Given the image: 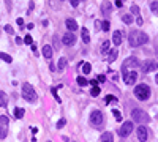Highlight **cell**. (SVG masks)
Segmentation results:
<instances>
[{
  "label": "cell",
  "mask_w": 158,
  "mask_h": 142,
  "mask_svg": "<svg viewBox=\"0 0 158 142\" xmlns=\"http://www.w3.org/2000/svg\"><path fill=\"white\" fill-rule=\"evenodd\" d=\"M128 43H130V46H133V47L142 46V44L149 43V36H147V33H144V32L133 30V32H130V36H128Z\"/></svg>",
  "instance_id": "6da1fadb"
},
{
  "label": "cell",
  "mask_w": 158,
  "mask_h": 142,
  "mask_svg": "<svg viewBox=\"0 0 158 142\" xmlns=\"http://www.w3.org/2000/svg\"><path fill=\"white\" fill-rule=\"evenodd\" d=\"M134 96L137 100H141V101H145V100L150 96V87L145 84H139L134 87Z\"/></svg>",
  "instance_id": "7a4b0ae2"
},
{
  "label": "cell",
  "mask_w": 158,
  "mask_h": 142,
  "mask_svg": "<svg viewBox=\"0 0 158 142\" xmlns=\"http://www.w3.org/2000/svg\"><path fill=\"white\" fill-rule=\"evenodd\" d=\"M22 98L27 100V101H30V103L37 101V93H35L33 87H32L30 84H27V82L22 84Z\"/></svg>",
  "instance_id": "3957f363"
},
{
  "label": "cell",
  "mask_w": 158,
  "mask_h": 142,
  "mask_svg": "<svg viewBox=\"0 0 158 142\" xmlns=\"http://www.w3.org/2000/svg\"><path fill=\"white\" fill-rule=\"evenodd\" d=\"M131 117H133V122H141V123H147L150 122V117H149V114L145 111H142V109H134L133 112H131Z\"/></svg>",
  "instance_id": "277c9868"
},
{
  "label": "cell",
  "mask_w": 158,
  "mask_h": 142,
  "mask_svg": "<svg viewBox=\"0 0 158 142\" xmlns=\"http://www.w3.org/2000/svg\"><path fill=\"white\" fill-rule=\"evenodd\" d=\"M104 123V117L101 114V111H93L90 114V125L95 126V128H100L101 125Z\"/></svg>",
  "instance_id": "5b68a950"
},
{
  "label": "cell",
  "mask_w": 158,
  "mask_h": 142,
  "mask_svg": "<svg viewBox=\"0 0 158 142\" xmlns=\"http://www.w3.org/2000/svg\"><path fill=\"white\" fill-rule=\"evenodd\" d=\"M8 128H10V120L7 115H0V139H5L8 136Z\"/></svg>",
  "instance_id": "8992f818"
},
{
  "label": "cell",
  "mask_w": 158,
  "mask_h": 142,
  "mask_svg": "<svg viewBox=\"0 0 158 142\" xmlns=\"http://www.w3.org/2000/svg\"><path fill=\"white\" fill-rule=\"evenodd\" d=\"M123 71V81L127 85H133L136 84V79H137V73L136 71H128V70H122Z\"/></svg>",
  "instance_id": "52a82bcc"
},
{
  "label": "cell",
  "mask_w": 158,
  "mask_h": 142,
  "mask_svg": "<svg viewBox=\"0 0 158 142\" xmlns=\"http://www.w3.org/2000/svg\"><path fill=\"white\" fill-rule=\"evenodd\" d=\"M131 131H133V122H125L123 125L120 126V131H119V134H120L122 137H127V136L131 134Z\"/></svg>",
  "instance_id": "ba28073f"
},
{
  "label": "cell",
  "mask_w": 158,
  "mask_h": 142,
  "mask_svg": "<svg viewBox=\"0 0 158 142\" xmlns=\"http://www.w3.org/2000/svg\"><path fill=\"white\" fill-rule=\"evenodd\" d=\"M62 43H63V46H73V44L76 43V35L71 33V32H68V33H63Z\"/></svg>",
  "instance_id": "9c48e42d"
},
{
  "label": "cell",
  "mask_w": 158,
  "mask_h": 142,
  "mask_svg": "<svg viewBox=\"0 0 158 142\" xmlns=\"http://www.w3.org/2000/svg\"><path fill=\"white\" fill-rule=\"evenodd\" d=\"M137 139H139V142H145L149 137V129L145 128V126H137Z\"/></svg>",
  "instance_id": "30bf717a"
},
{
  "label": "cell",
  "mask_w": 158,
  "mask_h": 142,
  "mask_svg": "<svg viewBox=\"0 0 158 142\" xmlns=\"http://www.w3.org/2000/svg\"><path fill=\"white\" fill-rule=\"evenodd\" d=\"M130 66H139V60L134 57H130L127 58V60L123 62V65H122V70H128Z\"/></svg>",
  "instance_id": "8fae6325"
},
{
  "label": "cell",
  "mask_w": 158,
  "mask_h": 142,
  "mask_svg": "<svg viewBox=\"0 0 158 142\" xmlns=\"http://www.w3.org/2000/svg\"><path fill=\"white\" fill-rule=\"evenodd\" d=\"M111 11H112V3H111L109 0H104L103 3H101V13H103L104 16H109Z\"/></svg>",
  "instance_id": "7c38bea8"
},
{
  "label": "cell",
  "mask_w": 158,
  "mask_h": 142,
  "mask_svg": "<svg viewBox=\"0 0 158 142\" xmlns=\"http://www.w3.org/2000/svg\"><path fill=\"white\" fill-rule=\"evenodd\" d=\"M112 43H114V46H120V43H122V32L120 30H116L112 33Z\"/></svg>",
  "instance_id": "4fadbf2b"
},
{
  "label": "cell",
  "mask_w": 158,
  "mask_h": 142,
  "mask_svg": "<svg viewBox=\"0 0 158 142\" xmlns=\"http://www.w3.org/2000/svg\"><path fill=\"white\" fill-rule=\"evenodd\" d=\"M153 68H155V65L152 60H147V62L142 63V71H144V73H150V71H153Z\"/></svg>",
  "instance_id": "5bb4252c"
},
{
  "label": "cell",
  "mask_w": 158,
  "mask_h": 142,
  "mask_svg": "<svg viewBox=\"0 0 158 142\" xmlns=\"http://www.w3.org/2000/svg\"><path fill=\"white\" fill-rule=\"evenodd\" d=\"M66 27H68V30L70 32H74L76 29H78V22H76L74 19H71V17H70V19H66Z\"/></svg>",
  "instance_id": "9a60e30c"
},
{
  "label": "cell",
  "mask_w": 158,
  "mask_h": 142,
  "mask_svg": "<svg viewBox=\"0 0 158 142\" xmlns=\"http://www.w3.org/2000/svg\"><path fill=\"white\" fill-rule=\"evenodd\" d=\"M43 55H44V58H49V60L52 58V47L49 44L43 46Z\"/></svg>",
  "instance_id": "2e32d148"
},
{
  "label": "cell",
  "mask_w": 158,
  "mask_h": 142,
  "mask_svg": "<svg viewBox=\"0 0 158 142\" xmlns=\"http://www.w3.org/2000/svg\"><path fill=\"white\" fill-rule=\"evenodd\" d=\"M100 142H114V137H112V133L106 131L104 134H101V139Z\"/></svg>",
  "instance_id": "e0dca14e"
},
{
  "label": "cell",
  "mask_w": 158,
  "mask_h": 142,
  "mask_svg": "<svg viewBox=\"0 0 158 142\" xmlns=\"http://www.w3.org/2000/svg\"><path fill=\"white\" fill-rule=\"evenodd\" d=\"M7 104H8V96H7V93L0 90V107H5Z\"/></svg>",
  "instance_id": "ac0fdd59"
},
{
  "label": "cell",
  "mask_w": 158,
  "mask_h": 142,
  "mask_svg": "<svg viewBox=\"0 0 158 142\" xmlns=\"http://www.w3.org/2000/svg\"><path fill=\"white\" fill-rule=\"evenodd\" d=\"M81 33H82V41L86 44H89V41H90V36H89V30H87L86 27H82V30H81Z\"/></svg>",
  "instance_id": "d6986e66"
},
{
  "label": "cell",
  "mask_w": 158,
  "mask_h": 142,
  "mask_svg": "<svg viewBox=\"0 0 158 142\" xmlns=\"http://www.w3.org/2000/svg\"><path fill=\"white\" fill-rule=\"evenodd\" d=\"M117 55H119V52H117V49H112V51L109 52V55H108V58H106V60L111 63V62H114V60H116V58H117Z\"/></svg>",
  "instance_id": "ffe728a7"
},
{
  "label": "cell",
  "mask_w": 158,
  "mask_h": 142,
  "mask_svg": "<svg viewBox=\"0 0 158 142\" xmlns=\"http://www.w3.org/2000/svg\"><path fill=\"white\" fill-rule=\"evenodd\" d=\"M24 114H25V111L22 107H16V109H14V117H16V118H22V117H24Z\"/></svg>",
  "instance_id": "44dd1931"
},
{
  "label": "cell",
  "mask_w": 158,
  "mask_h": 142,
  "mask_svg": "<svg viewBox=\"0 0 158 142\" xmlns=\"http://www.w3.org/2000/svg\"><path fill=\"white\" fill-rule=\"evenodd\" d=\"M66 68V58H60V60H58V65H57V70L58 71H63Z\"/></svg>",
  "instance_id": "7402d4cb"
},
{
  "label": "cell",
  "mask_w": 158,
  "mask_h": 142,
  "mask_svg": "<svg viewBox=\"0 0 158 142\" xmlns=\"http://www.w3.org/2000/svg\"><path fill=\"white\" fill-rule=\"evenodd\" d=\"M0 58H2L3 62H7V63H11V62H13V57L8 55V54H5V52H0Z\"/></svg>",
  "instance_id": "603a6c76"
},
{
  "label": "cell",
  "mask_w": 158,
  "mask_h": 142,
  "mask_svg": "<svg viewBox=\"0 0 158 142\" xmlns=\"http://www.w3.org/2000/svg\"><path fill=\"white\" fill-rule=\"evenodd\" d=\"M109 47H111V43L109 41H104V43L101 44V54H106V52L109 51Z\"/></svg>",
  "instance_id": "cb8c5ba5"
},
{
  "label": "cell",
  "mask_w": 158,
  "mask_h": 142,
  "mask_svg": "<svg viewBox=\"0 0 158 142\" xmlns=\"http://www.w3.org/2000/svg\"><path fill=\"white\" fill-rule=\"evenodd\" d=\"M90 71H92V65L90 63H82V73L84 74H89Z\"/></svg>",
  "instance_id": "d4e9b609"
},
{
  "label": "cell",
  "mask_w": 158,
  "mask_h": 142,
  "mask_svg": "<svg viewBox=\"0 0 158 142\" xmlns=\"http://www.w3.org/2000/svg\"><path fill=\"white\" fill-rule=\"evenodd\" d=\"M122 21H123V22L128 25V24H131V22H133V17H131V14H123V17H122Z\"/></svg>",
  "instance_id": "484cf974"
},
{
  "label": "cell",
  "mask_w": 158,
  "mask_h": 142,
  "mask_svg": "<svg viewBox=\"0 0 158 142\" xmlns=\"http://www.w3.org/2000/svg\"><path fill=\"white\" fill-rule=\"evenodd\" d=\"M90 95H92V96H98V95H100V87H98V85H93Z\"/></svg>",
  "instance_id": "4316f807"
},
{
  "label": "cell",
  "mask_w": 158,
  "mask_h": 142,
  "mask_svg": "<svg viewBox=\"0 0 158 142\" xmlns=\"http://www.w3.org/2000/svg\"><path fill=\"white\" fill-rule=\"evenodd\" d=\"M78 84L81 85V87H86V85L89 84V82H87V79H86V78H82V76H79V78H78Z\"/></svg>",
  "instance_id": "83f0119b"
},
{
  "label": "cell",
  "mask_w": 158,
  "mask_h": 142,
  "mask_svg": "<svg viewBox=\"0 0 158 142\" xmlns=\"http://www.w3.org/2000/svg\"><path fill=\"white\" fill-rule=\"evenodd\" d=\"M112 114H114V117H116L117 122H122V115H120V112L117 111V109H112Z\"/></svg>",
  "instance_id": "f1b7e54d"
},
{
  "label": "cell",
  "mask_w": 158,
  "mask_h": 142,
  "mask_svg": "<svg viewBox=\"0 0 158 142\" xmlns=\"http://www.w3.org/2000/svg\"><path fill=\"white\" fill-rule=\"evenodd\" d=\"M51 92H52V95H54L55 101H57V103H60V101H62V100H60V96L57 95V88H55V87H52V88H51Z\"/></svg>",
  "instance_id": "f546056e"
},
{
  "label": "cell",
  "mask_w": 158,
  "mask_h": 142,
  "mask_svg": "<svg viewBox=\"0 0 158 142\" xmlns=\"http://www.w3.org/2000/svg\"><path fill=\"white\" fill-rule=\"evenodd\" d=\"M65 125H66V120H65V118H60V120L57 122V125H55V126H57V129H60V128H63Z\"/></svg>",
  "instance_id": "4dcf8cb0"
},
{
  "label": "cell",
  "mask_w": 158,
  "mask_h": 142,
  "mask_svg": "<svg viewBox=\"0 0 158 142\" xmlns=\"http://www.w3.org/2000/svg\"><path fill=\"white\" fill-rule=\"evenodd\" d=\"M150 10H152V13H157V11H158V2H152V3H150Z\"/></svg>",
  "instance_id": "1f68e13d"
},
{
  "label": "cell",
  "mask_w": 158,
  "mask_h": 142,
  "mask_svg": "<svg viewBox=\"0 0 158 142\" xmlns=\"http://www.w3.org/2000/svg\"><path fill=\"white\" fill-rule=\"evenodd\" d=\"M5 32H7V33H10V35H13V33H14L13 27H11L10 24H7V25H5Z\"/></svg>",
  "instance_id": "d6a6232c"
},
{
  "label": "cell",
  "mask_w": 158,
  "mask_h": 142,
  "mask_svg": "<svg viewBox=\"0 0 158 142\" xmlns=\"http://www.w3.org/2000/svg\"><path fill=\"white\" fill-rule=\"evenodd\" d=\"M24 43L25 44H32V43H33V40H32L30 35H25V36H24Z\"/></svg>",
  "instance_id": "836d02e7"
},
{
  "label": "cell",
  "mask_w": 158,
  "mask_h": 142,
  "mask_svg": "<svg viewBox=\"0 0 158 142\" xmlns=\"http://www.w3.org/2000/svg\"><path fill=\"white\" fill-rule=\"evenodd\" d=\"M96 81L100 82V84H103V82H104V81H106V78H104V76H103V74H98V76H96Z\"/></svg>",
  "instance_id": "e575fe53"
},
{
  "label": "cell",
  "mask_w": 158,
  "mask_h": 142,
  "mask_svg": "<svg viewBox=\"0 0 158 142\" xmlns=\"http://www.w3.org/2000/svg\"><path fill=\"white\" fill-rule=\"evenodd\" d=\"M111 101H117L116 96H112V95H108L106 96V103H111Z\"/></svg>",
  "instance_id": "d590c367"
},
{
  "label": "cell",
  "mask_w": 158,
  "mask_h": 142,
  "mask_svg": "<svg viewBox=\"0 0 158 142\" xmlns=\"http://www.w3.org/2000/svg\"><path fill=\"white\" fill-rule=\"evenodd\" d=\"M131 13H133V14H139V8H137V5H133V7H131Z\"/></svg>",
  "instance_id": "8d00e7d4"
},
{
  "label": "cell",
  "mask_w": 158,
  "mask_h": 142,
  "mask_svg": "<svg viewBox=\"0 0 158 142\" xmlns=\"http://www.w3.org/2000/svg\"><path fill=\"white\" fill-rule=\"evenodd\" d=\"M134 22H136L137 25H142V22H144V21H142V17L139 16V14H137V17H136V19H134Z\"/></svg>",
  "instance_id": "74e56055"
},
{
  "label": "cell",
  "mask_w": 158,
  "mask_h": 142,
  "mask_svg": "<svg viewBox=\"0 0 158 142\" xmlns=\"http://www.w3.org/2000/svg\"><path fill=\"white\" fill-rule=\"evenodd\" d=\"M103 30L104 32L109 30V22H108V21H103Z\"/></svg>",
  "instance_id": "f35d334b"
},
{
  "label": "cell",
  "mask_w": 158,
  "mask_h": 142,
  "mask_svg": "<svg viewBox=\"0 0 158 142\" xmlns=\"http://www.w3.org/2000/svg\"><path fill=\"white\" fill-rule=\"evenodd\" d=\"M16 22H17V25H21V27L24 25V19H22V17H17V19H16Z\"/></svg>",
  "instance_id": "ab89813d"
},
{
  "label": "cell",
  "mask_w": 158,
  "mask_h": 142,
  "mask_svg": "<svg viewBox=\"0 0 158 142\" xmlns=\"http://www.w3.org/2000/svg\"><path fill=\"white\" fill-rule=\"evenodd\" d=\"M79 2H81V0H71V5H73V7H78V5H79Z\"/></svg>",
  "instance_id": "60d3db41"
},
{
  "label": "cell",
  "mask_w": 158,
  "mask_h": 142,
  "mask_svg": "<svg viewBox=\"0 0 158 142\" xmlns=\"http://www.w3.org/2000/svg\"><path fill=\"white\" fill-rule=\"evenodd\" d=\"M116 5H117L119 8H120V7H122V0H116Z\"/></svg>",
  "instance_id": "b9f144b4"
},
{
  "label": "cell",
  "mask_w": 158,
  "mask_h": 142,
  "mask_svg": "<svg viewBox=\"0 0 158 142\" xmlns=\"http://www.w3.org/2000/svg\"><path fill=\"white\" fill-rule=\"evenodd\" d=\"M89 84H92V85H98V81H90Z\"/></svg>",
  "instance_id": "7bdbcfd3"
},
{
  "label": "cell",
  "mask_w": 158,
  "mask_h": 142,
  "mask_svg": "<svg viewBox=\"0 0 158 142\" xmlns=\"http://www.w3.org/2000/svg\"><path fill=\"white\" fill-rule=\"evenodd\" d=\"M155 82H157V84H158V74L155 76Z\"/></svg>",
  "instance_id": "ee69618b"
},
{
  "label": "cell",
  "mask_w": 158,
  "mask_h": 142,
  "mask_svg": "<svg viewBox=\"0 0 158 142\" xmlns=\"http://www.w3.org/2000/svg\"><path fill=\"white\" fill-rule=\"evenodd\" d=\"M66 141H68V139H66V137H63V142H66Z\"/></svg>",
  "instance_id": "f6af8a7d"
},
{
  "label": "cell",
  "mask_w": 158,
  "mask_h": 142,
  "mask_svg": "<svg viewBox=\"0 0 158 142\" xmlns=\"http://www.w3.org/2000/svg\"><path fill=\"white\" fill-rule=\"evenodd\" d=\"M71 142H76V141H71Z\"/></svg>",
  "instance_id": "bcb514c9"
},
{
  "label": "cell",
  "mask_w": 158,
  "mask_h": 142,
  "mask_svg": "<svg viewBox=\"0 0 158 142\" xmlns=\"http://www.w3.org/2000/svg\"><path fill=\"white\" fill-rule=\"evenodd\" d=\"M48 142H51V141H48Z\"/></svg>",
  "instance_id": "7dc6e473"
}]
</instances>
